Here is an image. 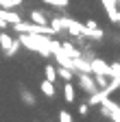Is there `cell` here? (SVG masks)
<instances>
[{"label": "cell", "instance_id": "1", "mask_svg": "<svg viewBox=\"0 0 120 122\" xmlns=\"http://www.w3.org/2000/svg\"><path fill=\"white\" fill-rule=\"evenodd\" d=\"M48 39L50 35H39V33H20V46L33 50L42 57H50V48H48Z\"/></svg>", "mask_w": 120, "mask_h": 122}, {"label": "cell", "instance_id": "2", "mask_svg": "<svg viewBox=\"0 0 120 122\" xmlns=\"http://www.w3.org/2000/svg\"><path fill=\"white\" fill-rule=\"evenodd\" d=\"M100 113L111 118V122H120V105L114 102V100H109V96H105L100 100Z\"/></svg>", "mask_w": 120, "mask_h": 122}, {"label": "cell", "instance_id": "3", "mask_svg": "<svg viewBox=\"0 0 120 122\" xmlns=\"http://www.w3.org/2000/svg\"><path fill=\"white\" fill-rule=\"evenodd\" d=\"M74 76H77V85L85 92V94H94V92H98V87H96V83H94L92 72H77Z\"/></svg>", "mask_w": 120, "mask_h": 122}, {"label": "cell", "instance_id": "4", "mask_svg": "<svg viewBox=\"0 0 120 122\" xmlns=\"http://www.w3.org/2000/svg\"><path fill=\"white\" fill-rule=\"evenodd\" d=\"M89 70H92V74H103V76H109V63L105 59H98V57H92L89 59Z\"/></svg>", "mask_w": 120, "mask_h": 122}, {"label": "cell", "instance_id": "5", "mask_svg": "<svg viewBox=\"0 0 120 122\" xmlns=\"http://www.w3.org/2000/svg\"><path fill=\"white\" fill-rule=\"evenodd\" d=\"M0 20H5L9 26H13V24H18L22 20V15L16 9H2V7H0Z\"/></svg>", "mask_w": 120, "mask_h": 122}, {"label": "cell", "instance_id": "6", "mask_svg": "<svg viewBox=\"0 0 120 122\" xmlns=\"http://www.w3.org/2000/svg\"><path fill=\"white\" fill-rule=\"evenodd\" d=\"M72 70L74 72H92V70H89V59H85L83 55L74 57L72 59Z\"/></svg>", "mask_w": 120, "mask_h": 122}, {"label": "cell", "instance_id": "7", "mask_svg": "<svg viewBox=\"0 0 120 122\" xmlns=\"http://www.w3.org/2000/svg\"><path fill=\"white\" fill-rule=\"evenodd\" d=\"M39 89H42V94L46 96V98H55V94H57L55 83H52V81H46V79H44V81L39 83Z\"/></svg>", "mask_w": 120, "mask_h": 122}, {"label": "cell", "instance_id": "8", "mask_svg": "<svg viewBox=\"0 0 120 122\" xmlns=\"http://www.w3.org/2000/svg\"><path fill=\"white\" fill-rule=\"evenodd\" d=\"M103 7H105V11H107V15H109V20L111 22H116V15H118V5H116V0H103Z\"/></svg>", "mask_w": 120, "mask_h": 122}, {"label": "cell", "instance_id": "9", "mask_svg": "<svg viewBox=\"0 0 120 122\" xmlns=\"http://www.w3.org/2000/svg\"><path fill=\"white\" fill-rule=\"evenodd\" d=\"M74 74H77V72H74V70H70V68L57 66V76H59V79H61L63 83H66V81H74Z\"/></svg>", "mask_w": 120, "mask_h": 122}, {"label": "cell", "instance_id": "10", "mask_svg": "<svg viewBox=\"0 0 120 122\" xmlns=\"http://www.w3.org/2000/svg\"><path fill=\"white\" fill-rule=\"evenodd\" d=\"M77 89H74V85H72V81H66V85H63V98L68 100V102H74L77 100Z\"/></svg>", "mask_w": 120, "mask_h": 122}, {"label": "cell", "instance_id": "11", "mask_svg": "<svg viewBox=\"0 0 120 122\" xmlns=\"http://www.w3.org/2000/svg\"><path fill=\"white\" fill-rule=\"evenodd\" d=\"M61 48L74 59V57H81V48H77V46H74L72 41H61Z\"/></svg>", "mask_w": 120, "mask_h": 122}, {"label": "cell", "instance_id": "12", "mask_svg": "<svg viewBox=\"0 0 120 122\" xmlns=\"http://www.w3.org/2000/svg\"><path fill=\"white\" fill-rule=\"evenodd\" d=\"M22 102H24V105H28V107H35L37 98H35V94H33V92H28V89H22Z\"/></svg>", "mask_w": 120, "mask_h": 122}, {"label": "cell", "instance_id": "13", "mask_svg": "<svg viewBox=\"0 0 120 122\" xmlns=\"http://www.w3.org/2000/svg\"><path fill=\"white\" fill-rule=\"evenodd\" d=\"M44 76H46V81H52V83H57V66H46L44 68Z\"/></svg>", "mask_w": 120, "mask_h": 122}, {"label": "cell", "instance_id": "14", "mask_svg": "<svg viewBox=\"0 0 120 122\" xmlns=\"http://www.w3.org/2000/svg\"><path fill=\"white\" fill-rule=\"evenodd\" d=\"M11 41H13V37L7 33V30H0V48H2V52L11 46Z\"/></svg>", "mask_w": 120, "mask_h": 122}, {"label": "cell", "instance_id": "15", "mask_svg": "<svg viewBox=\"0 0 120 122\" xmlns=\"http://www.w3.org/2000/svg\"><path fill=\"white\" fill-rule=\"evenodd\" d=\"M31 22H35V24H48V18H46V13H42V11H33L31 13Z\"/></svg>", "mask_w": 120, "mask_h": 122}, {"label": "cell", "instance_id": "16", "mask_svg": "<svg viewBox=\"0 0 120 122\" xmlns=\"http://www.w3.org/2000/svg\"><path fill=\"white\" fill-rule=\"evenodd\" d=\"M20 48H22V46H20V39H13V41H11V46L5 50V57H13V55H16Z\"/></svg>", "mask_w": 120, "mask_h": 122}, {"label": "cell", "instance_id": "17", "mask_svg": "<svg viewBox=\"0 0 120 122\" xmlns=\"http://www.w3.org/2000/svg\"><path fill=\"white\" fill-rule=\"evenodd\" d=\"M92 76H94V83L98 89H105V85L109 83V76H103V74H92Z\"/></svg>", "mask_w": 120, "mask_h": 122}, {"label": "cell", "instance_id": "18", "mask_svg": "<svg viewBox=\"0 0 120 122\" xmlns=\"http://www.w3.org/2000/svg\"><path fill=\"white\" fill-rule=\"evenodd\" d=\"M44 5H48V7H55V9H66L68 7V0H42Z\"/></svg>", "mask_w": 120, "mask_h": 122}, {"label": "cell", "instance_id": "19", "mask_svg": "<svg viewBox=\"0 0 120 122\" xmlns=\"http://www.w3.org/2000/svg\"><path fill=\"white\" fill-rule=\"evenodd\" d=\"M20 5H22V0H0L2 9H18Z\"/></svg>", "mask_w": 120, "mask_h": 122}, {"label": "cell", "instance_id": "20", "mask_svg": "<svg viewBox=\"0 0 120 122\" xmlns=\"http://www.w3.org/2000/svg\"><path fill=\"white\" fill-rule=\"evenodd\" d=\"M109 79H116V81H120V63H111L109 66Z\"/></svg>", "mask_w": 120, "mask_h": 122}, {"label": "cell", "instance_id": "21", "mask_svg": "<svg viewBox=\"0 0 120 122\" xmlns=\"http://www.w3.org/2000/svg\"><path fill=\"white\" fill-rule=\"evenodd\" d=\"M59 122H72L70 111H66V109H61V111H59Z\"/></svg>", "mask_w": 120, "mask_h": 122}, {"label": "cell", "instance_id": "22", "mask_svg": "<svg viewBox=\"0 0 120 122\" xmlns=\"http://www.w3.org/2000/svg\"><path fill=\"white\" fill-rule=\"evenodd\" d=\"M79 113H81V116H87V113H89V105H87V102L79 105Z\"/></svg>", "mask_w": 120, "mask_h": 122}, {"label": "cell", "instance_id": "23", "mask_svg": "<svg viewBox=\"0 0 120 122\" xmlns=\"http://www.w3.org/2000/svg\"><path fill=\"white\" fill-rule=\"evenodd\" d=\"M7 26H9V24H7L5 20H0V30H7Z\"/></svg>", "mask_w": 120, "mask_h": 122}, {"label": "cell", "instance_id": "24", "mask_svg": "<svg viewBox=\"0 0 120 122\" xmlns=\"http://www.w3.org/2000/svg\"><path fill=\"white\" fill-rule=\"evenodd\" d=\"M116 24L120 26V11H118V15H116Z\"/></svg>", "mask_w": 120, "mask_h": 122}]
</instances>
